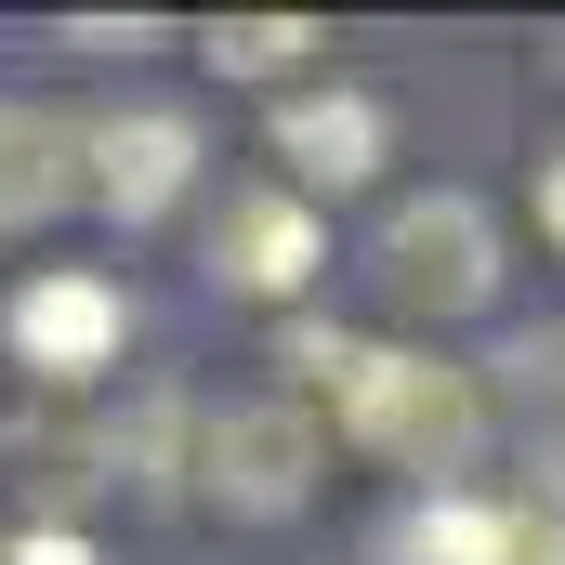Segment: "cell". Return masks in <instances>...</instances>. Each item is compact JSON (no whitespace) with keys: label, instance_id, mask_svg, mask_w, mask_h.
I'll return each instance as SVG.
<instances>
[{"label":"cell","instance_id":"cell-1","mask_svg":"<svg viewBox=\"0 0 565 565\" xmlns=\"http://www.w3.org/2000/svg\"><path fill=\"white\" fill-rule=\"evenodd\" d=\"M342 422H355V447H382V460H408V473H473L487 395H473L460 369H434V355H355V369H342Z\"/></svg>","mask_w":565,"mask_h":565},{"label":"cell","instance_id":"cell-2","mask_svg":"<svg viewBox=\"0 0 565 565\" xmlns=\"http://www.w3.org/2000/svg\"><path fill=\"white\" fill-rule=\"evenodd\" d=\"M382 277H395V302L473 316V302L500 289V237H487V211H473V198H408V211L382 224Z\"/></svg>","mask_w":565,"mask_h":565},{"label":"cell","instance_id":"cell-3","mask_svg":"<svg viewBox=\"0 0 565 565\" xmlns=\"http://www.w3.org/2000/svg\"><path fill=\"white\" fill-rule=\"evenodd\" d=\"M198 473H211V500H237V513H289L302 473H316V422H302V408H224L211 447H198Z\"/></svg>","mask_w":565,"mask_h":565},{"label":"cell","instance_id":"cell-4","mask_svg":"<svg viewBox=\"0 0 565 565\" xmlns=\"http://www.w3.org/2000/svg\"><path fill=\"white\" fill-rule=\"evenodd\" d=\"M184 171H198V132H184L171 106H132V119L93 132V171H79V184H93L119 224H158V211L184 198Z\"/></svg>","mask_w":565,"mask_h":565},{"label":"cell","instance_id":"cell-5","mask_svg":"<svg viewBox=\"0 0 565 565\" xmlns=\"http://www.w3.org/2000/svg\"><path fill=\"white\" fill-rule=\"evenodd\" d=\"M119 329H132V316H119V289H106V277H40V289H13V355H26V369H66V382H79V369L119 355Z\"/></svg>","mask_w":565,"mask_h":565},{"label":"cell","instance_id":"cell-6","mask_svg":"<svg viewBox=\"0 0 565 565\" xmlns=\"http://www.w3.org/2000/svg\"><path fill=\"white\" fill-rule=\"evenodd\" d=\"M79 158H93V132H79L66 106H13V93H0V237L40 224V211H66V198H79Z\"/></svg>","mask_w":565,"mask_h":565},{"label":"cell","instance_id":"cell-7","mask_svg":"<svg viewBox=\"0 0 565 565\" xmlns=\"http://www.w3.org/2000/svg\"><path fill=\"white\" fill-rule=\"evenodd\" d=\"M277 158L302 171V184L342 198V184L382 171V106H369V93H289V106H277Z\"/></svg>","mask_w":565,"mask_h":565},{"label":"cell","instance_id":"cell-8","mask_svg":"<svg viewBox=\"0 0 565 565\" xmlns=\"http://www.w3.org/2000/svg\"><path fill=\"white\" fill-rule=\"evenodd\" d=\"M211 277H224V289H302V277H316V211H302V198H224Z\"/></svg>","mask_w":565,"mask_h":565},{"label":"cell","instance_id":"cell-9","mask_svg":"<svg viewBox=\"0 0 565 565\" xmlns=\"http://www.w3.org/2000/svg\"><path fill=\"white\" fill-rule=\"evenodd\" d=\"M513 540H526V513H500V500H434V513H408L395 565H513Z\"/></svg>","mask_w":565,"mask_h":565},{"label":"cell","instance_id":"cell-10","mask_svg":"<svg viewBox=\"0 0 565 565\" xmlns=\"http://www.w3.org/2000/svg\"><path fill=\"white\" fill-rule=\"evenodd\" d=\"M289 53H316L302 13H237V26H211V66H224V79H277Z\"/></svg>","mask_w":565,"mask_h":565},{"label":"cell","instance_id":"cell-11","mask_svg":"<svg viewBox=\"0 0 565 565\" xmlns=\"http://www.w3.org/2000/svg\"><path fill=\"white\" fill-rule=\"evenodd\" d=\"M0 565H93V553H79L66 526H26V540H13V553H0Z\"/></svg>","mask_w":565,"mask_h":565},{"label":"cell","instance_id":"cell-12","mask_svg":"<svg viewBox=\"0 0 565 565\" xmlns=\"http://www.w3.org/2000/svg\"><path fill=\"white\" fill-rule=\"evenodd\" d=\"M540 224H553V237H565V145H553V158H540Z\"/></svg>","mask_w":565,"mask_h":565}]
</instances>
